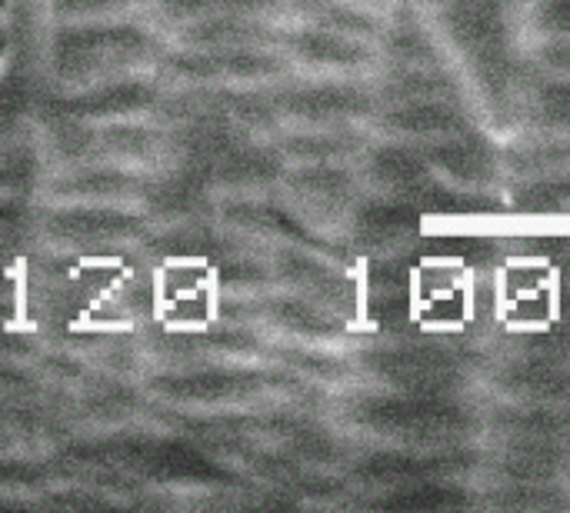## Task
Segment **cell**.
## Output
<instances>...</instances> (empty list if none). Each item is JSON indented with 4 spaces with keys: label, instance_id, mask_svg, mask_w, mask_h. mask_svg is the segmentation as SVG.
Returning a JSON list of instances; mask_svg holds the SVG:
<instances>
[{
    "label": "cell",
    "instance_id": "obj_1",
    "mask_svg": "<svg viewBox=\"0 0 570 513\" xmlns=\"http://www.w3.org/2000/svg\"><path fill=\"white\" fill-rule=\"evenodd\" d=\"M144 53V37L134 27H70L53 43V67L63 77H94Z\"/></svg>",
    "mask_w": 570,
    "mask_h": 513
},
{
    "label": "cell",
    "instance_id": "obj_2",
    "mask_svg": "<svg viewBox=\"0 0 570 513\" xmlns=\"http://www.w3.org/2000/svg\"><path fill=\"white\" fill-rule=\"evenodd\" d=\"M130 230L127 217L104 204L67 207L53 217V234L70 247H104L120 240Z\"/></svg>",
    "mask_w": 570,
    "mask_h": 513
},
{
    "label": "cell",
    "instance_id": "obj_3",
    "mask_svg": "<svg viewBox=\"0 0 570 513\" xmlns=\"http://www.w3.org/2000/svg\"><path fill=\"white\" fill-rule=\"evenodd\" d=\"M137 110H144V83H134V80L90 87L70 103L73 117H124Z\"/></svg>",
    "mask_w": 570,
    "mask_h": 513
},
{
    "label": "cell",
    "instance_id": "obj_4",
    "mask_svg": "<svg viewBox=\"0 0 570 513\" xmlns=\"http://www.w3.org/2000/svg\"><path fill=\"white\" fill-rule=\"evenodd\" d=\"M127 3H137V0H60L67 13H110Z\"/></svg>",
    "mask_w": 570,
    "mask_h": 513
}]
</instances>
